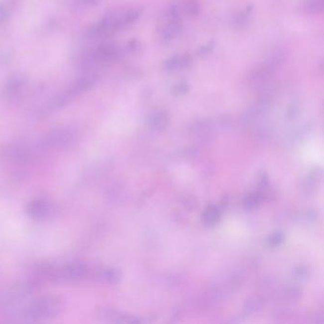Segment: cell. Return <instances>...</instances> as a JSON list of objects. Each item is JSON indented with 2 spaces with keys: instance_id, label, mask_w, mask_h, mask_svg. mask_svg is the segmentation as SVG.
Wrapping results in <instances>:
<instances>
[{
  "instance_id": "1",
  "label": "cell",
  "mask_w": 324,
  "mask_h": 324,
  "mask_svg": "<svg viewBox=\"0 0 324 324\" xmlns=\"http://www.w3.org/2000/svg\"><path fill=\"white\" fill-rule=\"evenodd\" d=\"M140 14L141 10L137 8L111 11L95 25L91 26V29L88 30V36L91 38H104L111 36L118 30L130 27L135 23L140 17Z\"/></svg>"
},
{
  "instance_id": "2",
  "label": "cell",
  "mask_w": 324,
  "mask_h": 324,
  "mask_svg": "<svg viewBox=\"0 0 324 324\" xmlns=\"http://www.w3.org/2000/svg\"><path fill=\"white\" fill-rule=\"evenodd\" d=\"M62 298L56 296H44L31 302L27 309V318L32 322H45L54 319L64 309Z\"/></svg>"
},
{
  "instance_id": "3",
  "label": "cell",
  "mask_w": 324,
  "mask_h": 324,
  "mask_svg": "<svg viewBox=\"0 0 324 324\" xmlns=\"http://www.w3.org/2000/svg\"><path fill=\"white\" fill-rule=\"evenodd\" d=\"M98 81V76L95 73H88L76 79L66 90L51 99L50 107L52 111H58L65 108L76 97L81 96L85 92L90 91Z\"/></svg>"
},
{
  "instance_id": "4",
  "label": "cell",
  "mask_w": 324,
  "mask_h": 324,
  "mask_svg": "<svg viewBox=\"0 0 324 324\" xmlns=\"http://www.w3.org/2000/svg\"><path fill=\"white\" fill-rule=\"evenodd\" d=\"M283 61L284 55L282 54V52H277L276 54H274L272 58L259 65L250 72L248 76V81L256 88L266 87L272 81L278 66L283 63Z\"/></svg>"
},
{
  "instance_id": "5",
  "label": "cell",
  "mask_w": 324,
  "mask_h": 324,
  "mask_svg": "<svg viewBox=\"0 0 324 324\" xmlns=\"http://www.w3.org/2000/svg\"><path fill=\"white\" fill-rule=\"evenodd\" d=\"M122 55L123 51L117 45L113 43H106L99 45L96 49L88 52L84 56L82 64L85 67H93L98 64L119 60Z\"/></svg>"
},
{
  "instance_id": "6",
  "label": "cell",
  "mask_w": 324,
  "mask_h": 324,
  "mask_svg": "<svg viewBox=\"0 0 324 324\" xmlns=\"http://www.w3.org/2000/svg\"><path fill=\"white\" fill-rule=\"evenodd\" d=\"M77 139V133L71 129L61 127L49 132L44 139V144L52 150H66L72 147Z\"/></svg>"
},
{
  "instance_id": "7",
  "label": "cell",
  "mask_w": 324,
  "mask_h": 324,
  "mask_svg": "<svg viewBox=\"0 0 324 324\" xmlns=\"http://www.w3.org/2000/svg\"><path fill=\"white\" fill-rule=\"evenodd\" d=\"M89 267L86 264L74 263L64 266L57 274L64 281L70 283H77L89 276Z\"/></svg>"
},
{
  "instance_id": "8",
  "label": "cell",
  "mask_w": 324,
  "mask_h": 324,
  "mask_svg": "<svg viewBox=\"0 0 324 324\" xmlns=\"http://www.w3.org/2000/svg\"><path fill=\"white\" fill-rule=\"evenodd\" d=\"M51 203L43 198L34 199L27 205V213L33 220H45L51 216Z\"/></svg>"
},
{
  "instance_id": "9",
  "label": "cell",
  "mask_w": 324,
  "mask_h": 324,
  "mask_svg": "<svg viewBox=\"0 0 324 324\" xmlns=\"http://www.w3.org/2000/svg\"><path fill=\"white\" fill-rule=\"evenodd\" d=\"M27 79L22 74H14L5 84L4 94L8 99H14L26 87Z\"/></svg>"
},
{
  "instance_id": "10",
  "label": "cell",
  "mask_w": 324,
  "mask_h": 324,
  "mask_svg": "<svg viewBox=\"0 0 324 324\" xmlns=\"http://www.w3.org/2000/svg\"><path fill=\"white\" fill-rule=\"evenodd\" d=\"M191 61H192L191 55L188 53L175 54L164 61L162 68L164 71H169V72L182 71L191 64Z\"/></svg>"
},
{
  "instance_id": "11",
  "label": "cell",
  "mask_w": 324,
  "mask_h": 324,
  "mask_svg": "<svg viewBox=\"0 0 324 324\" xmlns=\"http://www.w3.org/2000/svg\"><path fill=\"white\" fill-rule=\"evenodd\" d=\"M182 30V21L165 20L160 30V39L163 43H168L175 39Z\"/></svg>"
},
{
  "instance_id": "12",
  "label": "cell",
  "mask_w": 324,
  "mask_h": 324,
  "mask_svg": "<svg viewBox=\"0 0 324 324\" xmlns=\"http://www.w3.org/2000/svg\"><path fill=\"white\" fill-rule=\"evenodd\" d=\"M149 124L155 130H163L168 124V115L163 111H156L150 115Z\"/></svg>"
},
{
  "instance_id": "13",
  "label": "cell",
  "mask_w": 324,
  "mask_h": 324,
  "mask_svg": "<svg viewBox=\"0 0 324 324\" xmlns=\"http://www.w3.org/2000/svg\"><path fill=\"white\" fill-rule=\"evenodd\" d=\"M250 13L248 11H237L232 15L231 25L236 30H243L249 23Z\"/></svg>"
},
{
  "instance_id": "14",
  "label": "cell",
  "mask_w": 324,
  "mask_h": 324,
  "mask_svg": "<svg viewBox=\"0 0 324 324\" xmlns=\"http://www.w3.org/2000/svg\"><path fill=\"white\" fill-rule=\"evenodd\" d=\"M324 0H304L303 10L307 14H319L324 10Z\"/></svg>"
},
{
  "instance_id": "15",
  "label": "cell",
  "mask_w": 324,
  "mask_h": 324,
  "mask_svg": "<svg viewBox=\"0 0 324 324\" xmlns=\"http://www.w3.org/2000/svg\"><path fill=\"white\" fill-rule=\"evenodd\" d=\"M182 8L178 2H173L166 10V20H181Z\"/></svg>"
},
{
  "instance_id": "16",
  "label": "cell",
  "mask_w": 324,
  "mask_h": 324,
  "mask_svg": "<svg viewBox=\"0 0 324 324\" xmlns=\"http://www.w3.org/2000/svg\"><path fill=\"white\" fill-rule=\"evenodd\" d=\"M182 10L190 17H195L200 13V4L196 0H186L182 5Z\"/></svg>"
},
{
  "instance_id": "17",
  "label": "cell",
  "mask_w": 324,
  "mask_h": 324,
  "mask_svg": "<svg viewBox=\"0 0 324 324\" xmlns=\"http://www.w3.org/2000/svg\"><path fill=\"white\" fill-rule=\"evenodd\" d=\"M99 278L109 284H117L121 279V274L116 269H107L101 272Z\"/></svg>"
},
{
  "instance_id": "18",
  "label": "cell",
  "mask_w": 324,
  "mask_h": 324,
  "mask_svg": "<svg viewBox=\"0 0 324 324\" xmlns=\"http://www.w3.org/2000/svg\"><path fill=\"white\" fill-rule=\"evenodd\" d=\"M189 91V85L184 81L176 83L171 89V93L174 96H182Z\"/></svg>"
},
{
  "instance_id": "19",
  "label": "cell",
  "mask_w": 324,
  "mask_h": 324,
  "mask_svg": "<svg viewBox=\"0 0 324 324\" xmlns=\"http://www.w3.org/2000/svg\"><path fill=\"white\" fill-rule=\"evenodd\" d=\"M204 222L208 224H213L216 223L219 219V213L215 207H209L207 211L204 214Z\"/></svg>"
},
{
  "instance_id": "20",
  "label": "cell",
  "mask_w": 324,
  "mask_h": 324,
  "mask_svg": "<svg viewBox=\"0 0 324 324\" xmlns=\"http://www.w3.org/2000/svg\"><path fill=\"white\" fill-rule=\"evenodd\" d=\"M10 14V8L6 4H0V25H3L8 21Z\"/></svg>"
},
{
  "instance_id": "21",
  "label": "cell",
  "mask_w": 324,
  "mask_h": 324,
  "mask_svg": "<svg viewBox=\"0 0 324 324\" xmlns=\"http://www.w3.org/2000/svg\"><path fill=\"white\" fill-rule=\"evenodd\" d=\"M128 49L132 52H136V51H140L141 49V43L136 39H133L131 41L128 45Z\"/></svg>"
},
{
  "instance_id": "22",
  "label": "cell",
  "mask_w": 324,
  "mask_h": 324,
  "mask_svg": "<svg viewBox=\"0 0 324 324\" xmlns=\"http://www.w3.org/2000/svg\"><path fill=\"white\" fill-rule=\"evenodd\" d=\"M213 48H214V43L213 42H209L208 44L204 45L203 46L201 49H200V54L202 55H204V54H208L210 51H212Z\"/></svg>"
},
{
  "instance_id": "23",
  "label": "cell",
  "mask_w": 324,
  "mask_h": 324,
  "mask_svg": "<svg viewBox=\"0 0 324 324\" xmlns=\"http://www.w3.org/2000/svg\"><path fill=\"white\" fill-rule=\"evenodd\" d=\"M77 2L82 5L93 6V5H96L99 2V0H77Z\"/></svg>"
}]
</instances>
